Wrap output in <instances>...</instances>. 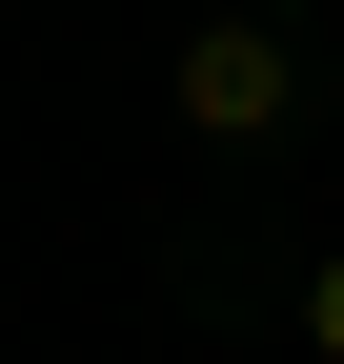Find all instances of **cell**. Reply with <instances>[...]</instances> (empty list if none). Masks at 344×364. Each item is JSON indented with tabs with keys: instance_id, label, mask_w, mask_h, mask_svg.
I'll use <instances>...</instances> for the list:
<instances>
[{
	"instance_id": "cell-2",
	"label": "cell",
	"mask_w": 344,
	"mask_h": 364,
	"mask_svg": "<svg viewBox=\"0 0 344 364\" xmlns=\"http://www.w3.org/2000/svg\"><path fill=\"white\" fill-rule=\"evenodd\" d=\"M304 344H324V364H344V243H324V263H304Z\"/></svg>"
},
{
	"instance_id": "cell-1",
	"label": "cell",
	"mask_w": 344,
	"mask_h": 364,
	"mask_svg": "<svg viewBox=\"0 0 344 364\" xmlns=\"http://www.w3.org/2000/svg\"><path fill=\"white\" fill-rule=\"evenodd\" d=\"M183 122H203V142H243V162H264L284 122H304V61H284L264 21H203V41H183Z\"/></svg>"
}]
</instances>
